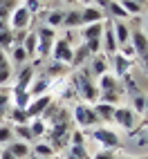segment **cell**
Instances as JSON below:
<instances>
[{
	"mask_svg": "<svg viewBox=\"0 0 148 159\" xmlns=\"http://www.w3.org/2000/svg\"><path fill=\"white\" fill-rule=\"evenodd\" d=\"M72 81V90L74 94L81 99V103H97L99 101V88H97V83H94V79L90 76V72L88 67H81V70H74V74L70 76Z\"/></svg>",
	"mask_w": 148,
	"mask_h": 159,
	"instance_id": "1",
	"label": "cell"
},
{
	"mask_svg": "<svg viewBox=\"0 0 148 159\" xmlns=\"http://www.w3.org/2000/svg\"><path fill=\"white\" fill-rule=\"evenodd\" d=\"M97 88H99V101L110 103V105H119L126 97L123 83L114 76L112 72H108V74H103V76L97 79Z\"/></svg>",
	"mask_w": 148,
	"mask_h": 159,
	"instance_id": "2",
	"label": "cell"
},
{
	"mask_svg": "<svg viewBox=\"0 0 148 159\" xmlns=\"http://www.w3.org/2000/svg\"><path fill=\"white\" fill-rule=\"evenodd\" d=\"M72 121L76 123L79 130H92V128H97V125H101L94 108L88 105V103H81V101L72 108Z\"/></svg>",
	"mask_w": 148,
	"mask_h": 159,
	"instance_id": "3",
	"label": "cell"
},
{
	"mask_svg": "<svg viewBox=\"0 0 148 159\" xmlns=\"http://www.w3.org/2000/svg\"><path fill=\"white\" fill-rule=\"evenodd\" d=\"M34 34H36V61H43L52 54V47H54L56 38H58L56 29H52L47 25H40V27H36Z\"/></svg>",
	"mask_w": 148,
	"mask_h": 159,
	"instance_id": "4",
	"label": "cell"
},
{
	"mask_svg": "<svg viewBox=\"0 0 148 159\" xmlns=\"http://www.w3.org/2000/svg\"><path fill=\"white\" fill-rule=\"evenodd\" d=\"M90 139H94L101 148H110V150H117L121 146L119 134L114 130H110L108 125H97V128H92L90 130Z\"/></svg>",
	"mask_w": 148,
	"mask_h": 159,
	"instance_id": "5",
	"label": "cell"
},
{
	"mask_svg": "<svg viewBox=\"0 0 148 159\" xmlns=\"http://www.w3.org/2000/svg\"><path fill=\"white\" fill-rule=\"evenodd\" d=\"M31 23H34V16L27 11L25 5H18L14 11H12L9 20H7V25H9V29H12V31H27Z\"/></svg>",
	"mask_w": 148,
	"mask_h": 159,
	"instance_id": "6",
	"label": "cell"
},
{
	"mask_svg": "<svg viewBox=\"0 0 148 159\" xmlns=\"http://www.w3.org/2000/svg\"><path fill=\"white\" fill-rule=\"evenodd\" d=\"M101 52L105 56H112L119 52V43L114 38V29H112V18L103 20V34H101Z\"/></svg>",
	"mask_w": 148,
	"mask_h": 159,
	"instance_id": "7",
	"label": "cell"
},
{
	"mask_svg": "<svg viewBox=\"0 0 148 159\" xmlns=\"http://www.w3.org/2000/svg\"><path fill=\"white\" fill-rule=\"evenodd\" d=\"M72 54H74V47L67 38H56V43L54 47H52V61H58V63H65V65H70L72 63Z\"/></svg>",
	"mask_w": 148,
	"mask_h": 159,
	"instance_id": "8",
	"label": "cell"
},
{
	"mask_svg": "<svg viewBox=\"0 0 148 159\" xmlns=\"http://www.w3.org/2000/svg\"><path fill=\"white\" fill-rule=\"evenodd\" d=\"M112 123L121 125L123 130H135L137 114H135V110L130 108V105H117V108H114V121Z\"/></svg>",
	"mask_w": 148,
	"mask_h": 159,
	"instance_id": "9",
	"label": "cell"
},
{
	"mask_svg": "<svg viewBox=\"0 0 148 159\" xmlns=\"http://www.w3.org/2000/svg\"><path fill=\"white\" fill-rule=\"evenodd\" d=\"M86 67H88V72H90V76H92V79H99V76H103V74H108V72H110L108 56H105L103 52H99V54H92Z\"/></svg>",
	"mask_w": 148,
	"mask_h": 159,
	"instance_id": "10",
	"label": "cell"
},
{
	"mask_svg": "<svg viewBox=\"0 0 148 159\" xmlns=\"http://www.w3.org/2000/svg\"><path fill=\"white\" fill-rule=\"evenodd\" d=\"M108 63H110V70H112L114 76H117V79H123V76H128V74H130L132 63H135V61H130V58L121 56L119 52H117V54L108 56Z\"/></svg>",
	"mask_w": 148,
	"mask_h": 159,
	"instance_id": "11",
	"label": "cell"
},
{
	"mask_svg": "<svg viewBox=\"0 0 148 159\" xmlns=\"http://www.w3.org/2000/svg\"><path fill=\"white\" fill-rule=\"evenodd\" d=\"M52 101H54V97H52V94H43V97H34V99H31L29 105L25 108L29 121H31V119H38V116L47 110V105H49Z\"/></svg>",
	"mask_w": 148,
	"mask_h": 159,
	"instance_id": "12",
	"label": "cell"
},
{
	"mask_svg": "<svg viewBox=\"0 0 148 159\" xmlns=\"http://www.w3.org/2000/svg\"><path fill=\"white\" fill-rule=\"evenodd\" d=\"M108 18L103 14V9L97 7V5H83L81 9V20H83V25H92V23H103V20Z\"/></svg>",
	"mask_w": 148,
	"mask_h": 159,
	"instance_id": "13",
	"label": "cell"
},
{
	"mask_svg": "<svg viewBox=\"0 0 148 159\" xmlns=\"http://www.w3.org/2000/svg\"><path fill=\"white\" fill-rule=\"evenodd\" d=\"M112 29H114V38H117L119 47L130 43V25H128V20H114L112 18Z\"/></svg>",
	"mask_w": 148,
	"mask_h": 159,
	"instance_id": "14",
	"label": "cell"
},
{
	"mask_svg": "<svg viewBox=\"0 0 148 159\" xmlns=\"http://www.w3.org/2000/svg\"><path fill=\"white\" fill-rule=\"evenodd\" d=\"M49 88H52V81L47 76H34V81H31V85H29V94H31V99L34 97H43V94H49Z\"/></svg>",
	"mask_w": 148,
	"mask_h": 159,
	"instance_id": "15",
	"label": "cell"
},
{
	"mask_svg": "<svg viewBox=\"0 0 148 159\" xmlns=\"http://www.w3.org/2000/svg\"><path fill=\"white\" fill-rule=\"evenodd\" d=\"M92 108H94V112H97L101 125H103V123H112V121H114V108H117V105H110V103L97 101V103L92 105Z\"/></svg>",
	"mask_w": 148,
	"mask_h": 159,
	"instance_id": "16",
	"label": "cell"
},
{
	"mask_svg": "<svg viewBox=\"0 0 148 159\" xmlns=\"http://www.w3.org/2000/svg\"><path fill=\"white\" fill-rule=\"evenodd\" d=\"M34 76H36V70H34V65H25L23 70H20V72L16 74L14 88H23V90H29V85H31V81H34Z\"/></svg>",
	"mask_w": 148,
	"mask_h": 159,
	"instance_id": "17",
	"label": "cell"
},
{
	"mask_svg": "<svg viewBox=\"0 0 148 159\" xmlns=\"http://www.w3.org/2000/svg\"><path fill=\"white\" fill-rule=\"evenodd\" d=\"M70 74V65H65V63H58V61H52L49 65L45 67V74L43 76H47L49 81H58V79H63V76H67Z\"/></svg>",
	"mask_w": 148,
	"mask_h": 159,
	"instance_id": "18",
	"label": "cell"
},
{
	"mask_svg": "<svg viewBox=\"0 0 148 159\" xmlns=\"http://www.w3.org/2000/svg\"><path fill=\"white\" fill-rule=\"evenodd\" d=\"M90 52H88V47H86V43H81L76 49H74V54H72V63H70V67H76V70H81V67H86L88 65V61H90Z\"/></svg>",
	"mask_w": 148,
	"mask_h": 159,
	"instance_id": "19",
	"label": "cell"
},
{
	"mask_svg": "<svg viewBox=\"0 0 148 159\" xmlns=\"http://www.w3.org/2000/svg\"><path fill=\"white\" fill-rule=\"evenodd\" d=\"M5 148H7V150L12 152L16 159H27V157L31 155V146H29V143H25V141H18V139L9 141Z\"/></svg>",
	"mask_w": 148,
	"mask_h": 159,
	"instance_id": "20",
	"label": "cell"
},
{
	"mask_svg": "<svg viewBox=\"0 0 148 159\" xmlns=\"http://www.w3.org/2000/svg\"><path fill=\"white\" fill-rule=\"evenodd\" d=\"M103 34V23H92V25H83L81 27V40L88 43V40H99Z\"/></svg>",
	"mask_w": 148,
	"mask_h": 159,
	"instance_id": "21",
	"label": "cell"
},
{
	"mask_svg": "<svg viewBox=\"0 0 148 159\" xmlns=\"http://www.w3.org/2000/svg\"><path fill=\"white\" fill-rule=\"evenodd\" d=\"M12 105L14 108H27L29 105V101H31V94H29V90H23V88H12Z\"/></svg>",
	"mask_w": 148,
	"mask_h": 159,
	"instance_id": "22",
	"label": "cell"
},
{
	"mask_svg": "<svg viewBox=\"0 0 148 159\" xmlns=\"http://www.w3.org/2000/svg\"><path fill=\"white\" fill-rule=\"evenodd\" d=\"M12 76H14V65H12V61H9L7 52L0 49V85H5Z\"/></svg>",
	"mask_w": 148,
	"mask_h": 159,
	"instance_id": "23",
	"label": "cell"
},
{
	"mask_svg": "<svg viewBox=\"0 0 148 159\" xmlns=\"http://www.w3.org/2000/svg\"><path fill=\"white\" fill-rule=\"evenodd\" d=\"M63 27H67V29H81V27H83L81 9H70V11H65V20H63Z\"/></svg>",
	"mask_w": 148,
	"mask_h": 159,
	"instance_id": "24",
	"label": "cell"
},
{
	"mask_svg": "<svg viewBox=\"0 0 148 159\" xmlns=\"http://www.w3.org/2000/svg\"><path fill=\"white\" fill-rule=\"evenodd\" d=\"M63 20H65V11L63 9H52V11L45 14V25L52 27V29L63 27Z\"/></svg>",
	"mask_w": 148,
	"mask_h": 159,
	"instance_id": "25",
	"label": "cell"
},
{
	"mask_svg": "<svg viewBox=\"0 0 148 159\" xmlns=\"http://www.w3.org/2000/svg\"><path fill=\"white\" fill-rule=\"evenodd\" d=\"M31 155H34L36 159H52V157L56 155V150L47 141H38L34 148H31Z\"/></svg>",
	"mask_w": 148,
	"mask_h": 159,
	"instance_id": "26",
	"label": "cell"
},
{
	"mask_svg": "<svg viewBox=\"0 0 148 159\" xmlns=\"http://www.w3.org/2000/svg\"><path fill=\"white\" fill-rule=\"evenodd\" d=\"M7 56H9V61H12V65H25V63L29 61V56H27V52L23 49V45H14L12 49L7 52Z\"/></svg>",
	"mask_w": 148,
	"mask_h": 159,
	"instance_id": "27",
	"label": "cell"
},
{
	"mask_svg": "<svg viewBox=\"0 0 148 159\" xmlns=\"http://www.w3.org/2000/svg\"><path fill=\"white\" fill-rule=\"evenodd\" d=\"M12 128H14V139H18V141H25V143H31V141H34V134H31L29 123L12 125Z\"/></svg>",
	"mask_w": 148,
	"mask_h": 159,
	"instance_id": "28",
	"label": "cell"
},
{
	"mask_svg": "<svg viewBox=\"0 0 148 159\" xmlns=\"http://www.w3.org/2000/svg\"><path fill=\"white\" fill-rule=\"evenodd\" d=\"M7 119L12 121L14 125H20V123H29V116H27V112L23 110V108H9V112H7Z\"/></svg>",
	"mask_w": 148,
	"mask_h": 159,
	"instance_id": "29",
	"label": "cell"
},
{
	"mask_svg": "<svg viewBox=\"0 0 148 159\" xmlns=\"http://www.w3.org/2000/svg\"><path fill=\"white\" fill-rule=\"evenodd\" d=\"M121 2V7L126 9V14H128L130 18H139L141 14H144V5H139V2H135V0H119Z\"/></svg>",
	"mask_w": 148,
	"mask_h": 159,
	"instance_id": "30",
	"label": "cell"
},
{
	"mask_svg": "<svg viewBox=\"0 0 148 159\" xmlns=\"http://www.w3.org/2000/svg\"><path fill=\"white\" fill-rule=\"evenodd\" d=\"M108 11H110V18H114V20H130V16L126 14V9L121 7L119 0H112V2H108Z\"/></svg>",
	"mask_w": 148,
	"mask_h": 159,
	"instance_id": "31",
	"label": "cell"
},
{
	"mask_svg": "<svg viewBox=\"0 0 148 159\" xmlns=\"http://www.w3.org/2000/svg\"><path fill=\"white\" fill-rule=\"evenodd\" d=\"M18 5H20V0H0V20L7 23L9 16H12V11Z\"/></svg>",
	"mask_w": 148,
	"mask_h": 159,
	"instance_id": "32",
	"label": "cell"
},
{
	"mask_svg": "<svg viewBox=\"0 0 148 159\" xmlns=\"http://www.w3.org/2000/svg\"><path fill=\"white\" fill-rule=\"evenodd\" d=\"M16 45V38H14V31L12 29H0V49H2V52H9V49H12Z\"/></svg>",
	"mask_w": 148,
	"mask_h": 159,
	"instance_id": "33",
	"label": "cell"
},
{
	"mask_svg": "<svg viewBox=\"0 0 148 159\" xmlns=\"http://www.w3.org/2000/svg\"><path fill=\"white\" fill-rule=\"evenodd\" d=\"M20 45H23V49L27 52L29 58H36V34L34 31H27V36H25V40Z\"/></svg>",
	"mask_w": 148,
	"mask_h": 159,
	"instance_id": "34",
	"label": "cell"
},
{
	"mask_svg": "<svg viewBox=\"0 0 148 159\" xmlns=\"http://www.w3.org/2000/svg\"><path fill=\"white\" fill-rule=\"evenodd\" d=\"M128 99H130V108L135 110V114L141 116L144 114V105H146V94L137 92V94H132V97H128Z\"/></svg>",
	"mask_w": 148,
	"mask_h": 159,
	"instance_id": "35",
	"label": "cell"
},
{
	"mask_svg": "<svg viewBox=\"0 0 148 159\" xmlns=\"http://www.w3.org/2000/svg\"><path fill=\"white\" fill-rule=\"evenodd\" d=\"M12 108V94L7 90H0V121L7 119V112Z\"/></svg>",
	"mask_w": 148,
	"mask_h": 159,
	"instance_id": "36",
	"label": "cell"
},
{
	"mask_svg": "<svg viewBox=\"0 0 148 159\" xmlns=\"http://www.w3.org/2000/svg\"><path fill=\"white\" fill-rule=\"evenodd\" d=\"M29 128H31V134H34V139H36V137H45V134H47V128H49V125L38 116V119H31V121H29Z\"/></svg>",
	"mask_w": 148,
	"mask_h": 159,
	"instance_id": "37",
	"label": "cell"
},
{
	"mask_svg": "<svg viewBox=\"0 0 148 159\" xmlns=\"http://www.w3.org/2000/svg\"><path fill=\"white\" fill-rule=\"evenodd\" d=\"M9 141H14V128L7 125V123H2L0 125V146H7Z\"/></svg>",
	"mask_w": 148,
	"mask_h": 159,
	"instance_id": "38",
	"label": "cell"
},
{
	"mask_svg": "<svg viewBox=\"0 0 148 159\" xmlns=\"http://www.w3.org/2000/svg\"><path fill=\"white\" fill-rule=\"evenodd\" d=\"M90 159H117V150H110V148H101V150L94 152V157Z\"/></svg>",
	"mask_w": 148,
	"mask_h": 159,
	"instance_id": "39",
	"label": "cell"
},
{
	"mask_svg": "<svg viewBox=\"0 0 148 159\" xmlns=\"http://www.w3.org/2000/svg\"><path fill=\"white\" fill-rule=\"evenodd\" d=\"M67 150L74 152L79 159H90V152H88V148H86V146H67Z\"/></svg>",
	"mask_w": 148,
	"mask_h": 159,
	"instance_id": "40",
	"label": "cell"
},
{
	"mask_svg": "<svg viewBox=\"0 0 148 159\" xmlns=\"http://www.w3.org/2000/svg\"><path fill=\"white\" fill-rule=\"evenodd\" d=\"M23 5L27 7V11H29L31 16H36V14L40 11V7H43V2H40V0H25Z\"/></svg>",
	"mask_w": 148,
	"mask_h": 159,
	"instance_id": "41",
	"label": "cell"
},
{
	"mask_svg": "<svg viewBox=\"0 0 148 159\" xmlns=\"http://www.w3.org/2000/svg\"><path fill=\"white\" fill-rule=\"evenodd\" d=\"M119 54H121V56H126V58H130V61H135V58H137V52H135V47H132L130 43L121 45V47H119Z\"/></svg>",
	"mask_w": 148,
	"mask_h": 159,
	"instance_id": "42",
	"label": "cell"
},
{
	"mask_svg": "<svg viewBox=\"0 0 148 159\" xmlns=\"http://www.w3.org/2000/svg\"><path fill=\"white\" fill-rule=\"evenodd\" d=\"M139 146H148V125H146V130L141 132V137H139V141H137Z\"/></svg>",
	"mask_w": 148,
	"mask_h": 159,
	"instance_id": "43",
	"label": "cell"
},
{
	"mask_svg": "<svg viewBox=\"0 0 148 159\" xmlns=\"http://www.w3.org/2000/svg\"><path fill=\"white\" fill-rule=\"evenodd\" d=\"M139 61H141V65H144V70L148 72V54H144V56H139Z\"/></svg>",
	"mask_w": 148,
	"mask_h": 159,
	"instance_id": "44",
	"label": "cell"
},
{
	"mask_svg": "<svg viewBox=\"0 0 148 159\" xmlns=\"http://www.w3.org/2000/svg\"><path fill=\"white\" fill-rule=\"evenodd\" d=\"M144 121H148V94H146V105H144Z\"/></svg>",
	"mask_w": 148,
	"mask_h": 159,
	"instance_id": "45",
	"label": "cell"
},
{
	"mask_svg": "<svg viewBox=\"0 0 148 159\" xmlns=\"http://www.w3.org/2000/svg\"><path fill=\"white\" fill-rule=\"evenodd\" d=\"M144 27H146V29H144V31H146V34H148V14H146V16H144Z\"/></svg>",
	"mask_w": 148,
	"mask_h": 159,
	"instance_id": "46",
	"label": "cell"
},
{
	"mask_svg": "<svg viewBox=\"0 0 148 159\" xmlns=\"http://www.w3.org/2000/svg\"><path fill=\"white\" fill-rule=\"evenodd\" d=\"M65 159H79V157H76V155H74V152H70V150H67V155H65Z\"/></svg>",
	"mask_w": 148,
	"mask_h": 159,
	"instance_id": "47",
	"label": "cell"
},
{
	"mask_svg": "<svg viewBox=\"0 0 148 159\" xmlns=\"http://www.w3.org/2000/svg\"><path fill=\"white\" fill-rule=\"evenodd\" d=\"M76 2H81V5H92V0H76Z\"/></svg>",
	"mask_w": 148,
	"mask_h": 159,
	"instance_id": "48",
	"label": "cell"
},
{
	"mask_svg": "<svg viewBox=\"0 0 148 159\" xmlns=\"http://www.w3.org/2000/svg\"><path fill=\"white\" fill-rule=\"evenodd\" d=\"M135 2H139V5H144V7H146V2H148V0H135Z\"/></svg>",
	"mask_w": 148,
	"mask_h": 159,
	"instance_id": "49",
	"label": "cell"
},
{
	"mask_svg": "<svg viewBox=\"0 0 148 159\" xmlns=\"http://www.w3.org/2000/svg\"><path fill=\"white\" fill-rule=\"evenodd\" d=\"M63 2H67V5H74V2H76V0H63Z\"/></svg>",
	"mask_w": 148,
	"mask_h": 159,
	"instance_id": "50",
	"label": "cell"
},
{
	"mask_svg": "<svg viewBox=\"0 0 148 159\" xmlns=\"http://www.w3.org/2000/svg\"><path fill=\"white\" fill-rule=\"evenodd\" d=\"M117 159H132V157H117Z\"/></svg>",
	"mask_w": 148,
	"mask_h": 159,
	"instance_id": "51",
	"label": "cell"
},
{
	"mask_svg": "<svg viewBox=\"0 0 148 159\" xmlns=\"http://www.w3.org/2000/svg\"><path fill=\"white\" fill-rule=\"evenodd\" d=\"M40 2H43V0H40Z\"/></svg>",
	"mask_w": 148,
	"mask_h": 159,
	"instance_id": "52",
	"label": "cell"
},
{
	"mask_svg": "<svg viewBox=\"0 0 148 159\" xmlns=\"http://www.w3.org/2000/svg\"><path fill=\"white\" fill-rule=\"evenodd\" d=\"M0 148H2V146H0Z\"/></svg>",
	"mask_w": 148,
	"mask_h": 159,
	"instance_id": "53",
	"label": "cell"
},
{
	"mask_svg": "<svg viewBox=\"0 0 148 159\" xmlns=\"http://www.w3.org/2000/svg\"><path fill=\"white\" fill-rule=\"evenodd\" d=\"M146 159H148V157H146Z\"/></svg>",
	"mask_w": 148,
	"mask_h": 159,
	"instance_id": "54",
	"label": "cell"
}]
</instances>
